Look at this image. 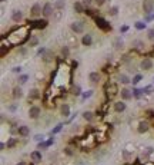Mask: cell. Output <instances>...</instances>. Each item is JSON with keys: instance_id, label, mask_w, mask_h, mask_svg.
I'll return each mask as SVG.
<instances>
[{"instance_id": "6da1fadb", "label": "cell", "mask_w": 154, "mask_h": 165, "mask_svg": "<svg viewBox=\"0 0 154 165\" xmlns=\"http://www.w3.org/2000/svg\"><path fill=\"white\" fill-rule=\"evenodd\" d=\"M143 12H144V15H150L154 12V0H144L143 2Z\"/></svg>"}, {"instance_id": "7a4b0ae2", "label": "cell", "mask_w": 154, "mask_h": 165, "mask_svg": "<svg viewBox=\"0 0 154 165\" xmlns=\"http://www.w3.org/2000/svg\"><path fill=\"white\" fill-rule=\"evenodd\" d=\"M96 25H97V27L98 29H101V30H104V32H108V30H111V26L104 20V19H101V17H96Z\"/></svg>"}, {"instance_id": "3957f363", "label": "cell", "mask_w": 154, "mask_h": 165, "mask_svg": "<svg viewBox=\"0 0 154 165\" xmlns=\"http://www.w3.org/2000/svg\"><path fill=\"white\" fill-rule=\"evenodd\" d=\"M118 92H120V91H118V88H117L116 84H111V85L107 86V98H108V99H113Z\"/></svg>"}, {"instance_id": "277c9868", "label": "cell", "mask_w": 154, "mask_h": 165, "mask_svg": "<svg viewBox=\"0 0 154 165\" xmlns=\"http://www.w3.org/2000/svg\"><path fill=\"white\" fill-rule=\"evenodd\" d=\"M29 23H30V27H36V29H44L49 25V22L46 19H43V20H33V22H29Z\"/></svg>"}, {"instance_id": "5b68a950", "label": "cell", "mask_w": 154, "mask_h": 165, "mask_svg": "<svg viewBox=\"0 0 154 165\" xmlns=\"http://www.w3.org/2000/svg\"><path fill=\"white\" fill-rule=\"evenodd\" d=\"M71 30L74 33H83L84 32V23L83 22H73L71 23Z\"/></svg>"}, {"instance_id": "8992f818", "label": "cell", "mask_w": 154, "mask_h": 165, "mask_svg": "<svg viewBox=\"0 0 154 165\" xmlns=\"http://www.w3.org/2000/svg\"><path fill=\"white\" fill-rule=\"evenodd\" d=\"M153 60L150 59V57H144L143 60H141V63H140V67L141 69H144V70H150L151 67H153Z\"/></svg>"}, {"instance_id": "52a82bcc", "label": "cell", "mask_w": 154, "mask_h": 165, "mask_svg": "<svg viewBox=\"0 0 154 165\" xmlns=\"http://www.w3.org/2000/svg\"><path fill=\"white\" fill-rule=\"evenodd\" d=\"M120 95H121V99L123 101H130L133 98V91H130L128 88H123L120 91Z\"/></svg>"}, {"instance_id": "ba28073f", "label": "cell", "mask_w": 154, "mask_h": 165, "mask_svg": "<svg viewBox=\"0 0 154 165\" xmlns=\"http://www.w3.org/2000/svg\"><path fill=\"white\" fill-rule=\"evenodd\" d=\"M40 108L39 106H32L30 109H29V118L30 119H37L39 116H40Z\"/></svg>"}, {"instance_id": "9c48e42d", "label": "cell", "mask_w": 154, "mask_h": 165, "mask_svg": "<svg viewBox=\"0 0 154 165\" xmlns=\"http://www.w3.org/2000/svg\"><path fill=\"white\" fill-rule=\"evenodd\" d=\"M42 15H43L44 17H50V16L53 15V6H52L50 3H46V5L43 6V12H42Z\"/></svg>"}, {"instance_id": "30bf717a", "label": "cell", "mask_w": 154, "mask_h": 165, "mask_svg": "<svg viewBox=\"0 0 154 165\" xmlns=\"http://www.w3.org/2000/svg\"><path fill=\"white\" fill-rule=\"evenodd\" d=\"M150 129V125H148V122H145V121H141V122H138V126H137V131H138V134H144V132H147Z\"/></svg>"}, {"instance_id": "8fae6325", "label": "cell", "mask_w": 154, "mask_h": 165, "mask_svg": "<svg viewBox=\"0 0 154 165\" xmlns=\"http://www.w3.org/2000/svg\"><path fill=\"white\" fill-rule=\"evenodd\" d=\"M42 12H43V9H42V7H40V5H37V3H36V5H33V6H32V9H30V15H32L33 17H37Z\"/></svg>"}, {"instance_id": "7c38bea8", "label": "cell", "mask_w": 154, "mask_h": 165, "mask_svg": "<svg viewBox=\"0 0 154 165\" xmlns=\"http://www.w3.org/2000/svg\"><path fill=\"white\" fill-rule=\"evenodd\" d=\"M22 19H23V13H22L20 10H15V12L12 13V20H13V22L20 23V22H22Z\"/></svg>"}, {"instance_id": "4fadbf2b", "label": "cell", "mask_w": 154, "mask_h": 165, "mask_svg": "<svg viewBox=\"0 0 154 165\" xmlns=\"http://www.w3.org/2000/svg\"><path fill=\"white\" fill-rule=\"evenodd\" d=\"M40 98V91L39 89H30L29 92V101H37Z\"/></svg>"}, {"instance_id": "5bb4252c", "label": "cell", "mask_w": 154, "mask_h": 165, "mask_svg": "<svg viewBox=\"0 0 154 165\" xmlns=\"http://www.w3.org/2000/svg\"><path fill=\"white\" fill-rule=\"evenodd\" d=\"M17 134H19L20 136H29V134H30V129H29V126H26V125H22V126H19V128H17Z\"/></svg>"}, {"instance_id": "9a60e30c", "label": "cell", "mask_w": 154, "mask_h": 165, "mask_svg": "<svg viewBox=\"0 0 154 165\" xmlns=\"http://www.w3.org/2000/svg\"><path fill=\"white\" fill-rule=\"evenodd\" d=\"M81 43H83L84 46H91V45H93V36H91L90 33L84 35L83 39H81Z\"/></svg>"}, {"instance_id": "2e32d148", "label": "cell", "mask_w": 154, "mask_h": 165, "mask_svg": "<svg viewBox=\"0 0 154 165\" xmlns=\"http://www.w3.org/2000/svg\"><path fill=\"white\" fill-rule=\"evenodd\" d=\"M73 9H74L76 13H84V12H86V10H84V5H83V2H76V3L73 5Z\"/></svg>"}, {"instance_id": "e0dca14e", "label": "cell", "mask_w": 154, "mask_h": 165, "mask_svg": "<svg viewBox=\"0 0 154 165\" xmlns=\"http://www.w3.org/2000/svg\"><path fill=\"white\" fill-rule=\"evenodd\" d=\"M42 57H43V60H44L46 63H49V62H52V60H53V52H52V50H49V49H46V52L42 55Z\"/></svg>"}, {"instance_id": "ac0fdd59", "label": "cell", "mask_w": 154, "mask_h": 165, "mask_svg": "<svg viewBox=\"0 0 154 165\" xmlns=\"http://www.w3.org/2000/svg\"><path fill=\"white\" fill-rule=\"evenodd\" d=\"M114 111L118 112V114H120V112H124V111H126V104L121 102V101L116 102V104H114Z\"/></svg>"}, {"instance_id": "d6986e66", "label": "cell", "mask_w": 154, "mask_h": 165, "mask_svg": "<svg viewBox=\"0 0 154 165\" xmlns=\"http://www.w3.org/2000/svg\"><path fill=\"white\" fill-rule=\"evenodd\" d=\"M60 114H61V116H69L70 115V106L67 105V104H63L61 106H60Z\"/></svg>"}, {"instance_id": "ffe728a7", "label": "cell", "mask_w": 154, "mask_h": 165, "mask_svg": "<svg viewBox=\"0 0 154 165\" xmlns=\"http://www.w3.org/2000/svg\"><path fill=\"white\" fill-rule=\"evenodd\" d=\"M30 158H32L33 162H40L42 161V152L40 151H33L30 154Z\"/></svg>"}, {"instance_id": "44dd1931", "label": "cell", "mask_w": 154, "mask_h": 165, "mask_svg": "<svg viewBox=\"0 0 154 165\" xmlns=\"http://www.w3.org/2000/svg\"><path fill=\"white\" fill-rule=\"evenodd\" d=\"M53 142H54V139H53V138H52V139H49V141H46V142H44V141H42V142H39V149H47V148H49Z\"/></svg>"}, {"instance_id": "7402d4cb", "label": "cell", "mask_w": 154, "mask_h": 165, "mask_svg": "<svg viewBox=\"0 0 154 165\" xmlns=\"http://www.w3.org/2000/svg\"><path fill=\"white\" fill-rule=\"evenodd\" d=\"M89 79H90V82H93V84H97V82L100 80V73L98 72H91L89 75Z\"/></svg>"}, {"instance_id": "603a6c76", "label": "cell", "mask_w": 154, "mask_h": 165, "mask_svg": "<svg viewBox=\"0 0 154 165\" xmlns=\"http://www.w3.org/2000/svg\"><path fill=\"white\" fill-rule=\"evenodd\" d=\"M22 96H23L22 88H20V86H16V88L13 89V98H15V99H20Z\"/></svg>"}, {"instance_id": "cb8c5ba5", "label": "cell", "mask_w": 154, "mask_h": 165, "mask_svg": "<svg viewBox=\"0 0 154 165\" xmlns=\"http://www.w3.org/2000/svg\"><path fill=\"white\" fill-rule=\"evenodd\" d=\"M83 118H84V121L91 122V121L94 119V114H93L91 111H86V112H83Z\"/></svg>"}, {"instance_id": "d4e9b609", "label": "cell", "mask_w": 154, "mask_h": 165, "mask_svg": "<svg viewBox=\"0 0 154 165\" xmlns=\"http://www.w3.org/2000/svg\"><path fill=\"white\" fill-rule=\"evenodd\" d=\"M17 138H9V141H7V144H6V146H7V149H12V148H15L16 145H17Z\"/></svg>"}, {"instance_id": "484cf974", "label": "cell", "mask_w": 154, "mask_h": 165, "mask_svg": "<svg viewBox=\"0 0 154 165\" xmlns=\"http://www.w3.org/2000/svg\"><path fill=\"white\" fill-rule=\"evenodd\" d=\"M64 6H66L64 0H56V3H54V9H56V10H63Z\"/></svg>"}, {"instance_id": "4316f807", "label": "cell", "mask_w": 154, "mask_h": 165, "mask_svg": "<svg viewBox=\"0 0 154 165\" xmlns=\"http://www.w3.org/2000/svg\"><path fill=\"white\" fill-rule=\"evenodd\" d=\"M123 45H124V42H123L121 37H116V39H114V47H116L117 50H120V49L123 47Z\"/></svg>"}, {"instance_id": "83f0119b", "label": "cell", "mask_w": 154, "mask_h": 165, "mask_svg": "<svg viewBox=\"0 0 154 165\" xmlns=\"http://www.w3.org/2000/svg\"><path fill=\"white\" fill-rule=\"evenodd\" d=\"M118 80L121 82L123 85H127V84H130V82H131V80L128 79V76H127V75H120V76H118Z\"/></svg>"}, {"instance_id": "f1b7e54d", "label": "cell", "mask_w": 154, "mask_h": 165, "mask_svg": "<svg viewBox=\"0 0 154 165\" xmlns=\"http://www.w3.org/2000/svg\"><path fill=\"white\" fill-rule=\"evenodd\" d=\"M71 94L76 95V96H80V95H81V88H80L79 85H74L73 89H71Z\"/></svg>"}, {"instance_id": "f546056e", "label": "cell", "mask_w": 154, "mask_h": 165, "mask_svg": "<svg viewBox=\"0 0 154 165\" xmlns=\"http://www.w3.org/2000/svg\"><path fill=\"white\" fill-rule=\"evenodd\" d=\"M63 126H64L63 124H57V125H56V126L52 129V135H56V134H59V132L63 129Z\"/></svg>"}, {"instance_id": "4dcf8cb0", "label": "cell", "mask_w": 154, "mask_h": 165, "mask_svg": "<svg viewBox=\"0 0 154 165\" xmlns=\"http://www.w3.org/2000/svg\"><path fill=\"white\" fill-rule=\"evenodd\" d=\"M27 80H29V75H20L19 76V84L20 85H24Z\"/></svg>"}, {"instance_id": "1f68e13d", "label": "cell", "mask_w": 154, "mask_h": 165, "mask_svg": "<svg viewBox=\"0 0 154 165\" xmlns=\"http://www.w3.org/2000/svg\"><path fill=\"white\" fill-rule=\"evenodd\" d=\"M61 56H63V57H69V56H70V49H69V46L61 47Z\"/></svg>"}, {"instance_id": "d6a6232c", "label": "cell", "mask_w": 154, "mask_h": 165, "mask_svg": "<svg viewBox=\"0 0 154 165\" xmlns=\"http://www.w3.org/2000/svg\"><path fill=\"white\" fill-rule=\"evenodd\" d=\"M117 13H118V7L117 6H113V7L108 9V15L110 16H117Z\"/></svg>"}, {"instance_id": "836d02e7", "label": "cell", "mask_w": 154, "mask_h": 165, "mask_svg": "<svg viewBox=\"0 0 154 165\" xmlns=\"http://www.w3.org/2000/svg\"><path fill=\"white\" fill-rule=\"evenodd\" d=\"M144 92H143V89H133V96L134 98H141V95H143Z\"/></svg>"}, {"instance_id": "e575fe53", "label": "cell", "mask_w": 154, "mask_h": 165, "mask_svg": "<svg viewBox=\"0 0 154 165\" xmlns=\"http://www.w3.org/2000/svg\"><path fill=\"white\" fill-rule=\"evenodd\" d=\"M134 26H135L137 30H144V29H145V23H144V22H135Z\"/></svg>"}, {"instance_id": "d590c367", "label": "cell", "mask_w": 154, "mask_h": 165, "mask_svg": "<svg viewBox=\"0 0 154 165\" xmlns=\"http://www.w3.org/2000/svg\"><path fill=\"white\" fill-rule=\"evenodd\" d=\"M37 45H39V39H37V37H30V40H29V46L33 47V46H37Z\"/></svg>"}, {"instance_id": "8d00e7d4", "label": "cell", "mask_w": 154, "mask_h": 165, "mask_svg": "<svg viewBox=\"0 0 154 165\" xmlns=\"http://www.w3.org/2000/svg\"><path fill=\"white\" fill-rule=\"evenodd\" d=\"M133 46H134L135 49H143L144 43H143L141 40H133Z\"/></svg>"}, {"instance_id": "74e56055", "label": "cell", "mask_w": 154, "mask_h": 165, "mask_svg": "<svg viewBox=\"0 0 154 165\" xmlns=\"http://www.w3.org/2000/svg\"><path fill=\"white\" fill-rule=\"evenodd\" d=\"M64 154H66L67 156H73V155H74V151H73V148L66 146V148H64Z\"/></svg>"}, {"instance_id": "f35d334b", "label": "cell", "mask_w": 154, "mask_h": 165, "mask_svg": "<svg viewBox=\"0 0 154 165\" xmlns=\"http://www.w3.org/2000/svg\"><path fill=\"white\" fill-rule=\"evenodd\" d=\"M141 79H143V77H141V75H135V76L133 77V80H131V82H133V85H137Z\"/></svg>"}, {"instance_id": "ab89813d", "label": "cell", "mask_w": 154, "mask_h": 165, "mask_svg": "<svg viewBox=\"0 0 154 165\" xmlns=\"http://www.w3.org/2000/svg\"><path fill=\"white\" fill-rule=\"evenodd\" d=\"M147 37H148L150 40H154V29H148V32H147Z\"/></svg>"}, {"instance_id": "60d3db41", "label": "cell", "mask_w": 154, "mask_h": 165, "mask_svg": "<svg viewBox=\"0 0 154 165\" xmlns=\"http://www.w3.org/2000/svg\"><path fill=\"white\" fill-rule=\"evenodd\" d=\"M91 95H93V91H87L86 94H83V101H86V99H87V98H90Z\"/></svg>"}, {"instance_id": "b9f144b4", "label": "cell", "mask_w": 154, "mask_h": 165, "mask_svg": "<svg viewBox=\"0 0 154 165\" xmlns=\"http://www.w3.org/2000/svg\"><path fill=\"white\" fill-rule=\"evenodd\" d=\"M154 19V12L153 13H150V15H147V17H145V22H151Z\"/></svg>"}, {"instance_id": "7bdbcfd3", "label": "cell", "mask_w": 154, "mask_h": 165, "mask_svg": "<svg viewBox=\"0 0 154 165\" xmlns=\"http://www.w3.org/2000/svg\"><path fill=\"white\" fill-rule=\"evenodd\" d=\"M151 89H153V86H151V85H148V86H145V88L143 89V92H144V94H150V91H151Z\"/></svg>"}, {"instance_id": "ee69618b", "label": "cell", "mask_w": 154, "mask_h": 165, "mask_svg": "<svg viewBox=\"0 0 154 165\" xmlns=\"http://www.w3.org/2000/svg\"><path fill=\"white\" fill-rule=\"evenodd\" d=\"M94 3H96L97 6H103V5L106 3V0H94Z\"/></svg>"}, {"instance_id": "f6af8a7d", "label": "cell", "mask_w": 154, "mask_h": 165, "mask_svg": "<svg viewBox=\"0 0 154 165\" xmlns=\"http://www.w3.org/2000/svg\"><path fill=\"white\" fill-rule=\"evenodd\" d=\"M17 53H19V55H22V56H26L27 50H26V49H19V50H17Z\"/></svg>"}, {"instance_id": "bcb514c9", "label": "cell", "mask_w": 154, "mask_h": 165, "mask_svg": "<svg viewBox=\"0 0 154 165\" xmlns=\"http://www.w3.org/2000/svg\"><path fill=\"white\" fill-rule=\"evenodd\" d=\"M34 139H36V141H39V142H42V141H44V136H43V135H36V136H34Z\"/></svg>"}, {"instance_id": "7dc6e473", "label": "cell", "mask_w": 154, "mask_h": 165, "mask_svg": "<svg viewBox=\"0 0 154 165\" xmlns=\"http://www.w3.org/2000/svg\"><path fill=\"white\" fill-rule=\"evenodd\" d=\"M123 156H124V158H126V159H127V161H128V159H130V154H128V152H127V151H123Z\"/></svg>"}, {"instance_id": "c3c4849f", "label": "cell", "mask_w": 154, "mask_h": 165, "mask_svg": "<svg viewBox=\"0 0 154 165\" xmlns=\"http://www.w3.org/2000/svg\"><path fill=\"white\" fill-rule=\"evenodd\" d=\"M13 72H16V73H20V72H22V67H20V66H16V67H13Z\"/></svg>"}, {"instance_id": "681fc988", "label": "cell", "mask_w": 154, "mask_h": 165, "mask_svg": "<svg viewBox=\"0 0 154 165\" xmlns=\"http://www.w3.org/2000/svg\"><path fill=\"white\" fill-rule=\"evenodd\" d=\"M127 30H128V27H127V26H123V27H120V32H121V33H124V32H127Z\"/></svg>"}, {"instance_id": "f907efd6", "label": "cell", "mask_w": 154, "mask_h": 165, "mask_svg": "<svg viewBox=\"0 0 154 165\" xmlns=\"http://www.w3.org/2000/svg\"><path fill=\"white\" fill-rule=\"evenodd\" d=\"M90 3H91V0H83V5L84 6H89Z\"/></svg>"}, {"instance_id": "816d5d0a", "label": "cell", "mask_w": 154, "mask_h": 165, "mask_svg": "<svg viewBox=\"0 0 154 165\" xmlns=\"http://www.w3.org/2000/svg\"><path fill=\"white\" fill-rule=\"evenodd\" d=\"M128 60H130V57H128V55H126V56H123V62H126V63H127Z\"/></svg>"}, {"instance_id": "f5cc1de1", "label": "cell", "mask_w": 154, "mask_h": 165, "mask_svg": "<svg viewBox=\"0 0 154 165\" xmlns=\"http://www.w3.org/2000/svg\"><path fill=\"white\" fill-rule=\"evenodd\" d=\"M16 165H27V164H26V162H24V161H20V162H17V164H16Z\"/></svg>"}, {"instance_id": "db71d44e", "label": "cell", "mask_w": 154, "mask_h": 165, "mask_svg": "<svg viewBox=\"0 0 154 165\" xmlns=\"http://www.w3.org/2000/svg\"><path fill=\"white\" fill-rule=\"evenodd\" d=\"M0 2H6V0H0Z\"/></svg>"}, {"instance_id": "11a10c76", "label": "cell", "mask_w": 154, "mask_h": 165, "mask_svg": "<svg viewBox=\"0 0 154 165\" xmlns=\"http://www.w3.org/2000/svg\"><path fill=\"white\" fill-rule=\"evenodd\" d=\"M79 165H84V164H79Z\"/></svg>"}]
</instances>
